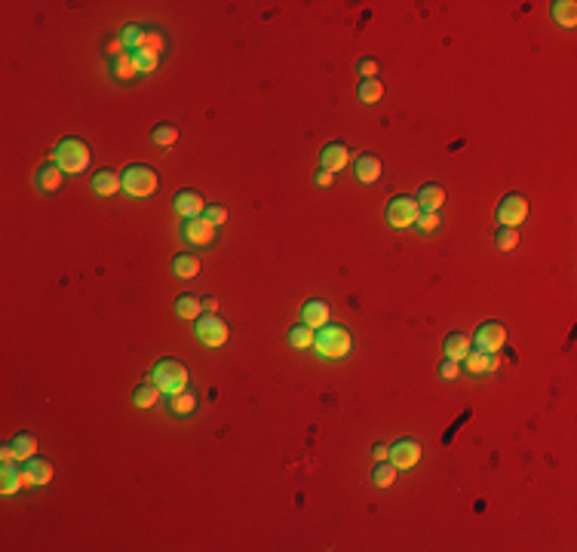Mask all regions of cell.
Returning a JSON list of instances; mask_svg holds the SVG:
<instances>
[{
	"instance_id": "obj_14",
	"label": "cell",
	"mask_w": 577,
	"mask_h": 552,
	"mask_svg": "<svg viewBox=\"0 0 577 552\" xmlns=\"http://www.w3.org/2000/svg\"><path fill=\"white\" fill-rule=\"evenodd\" d=\"M329 316H332V310H329V304L326 301H320V298L307 301V304L301 307V322H307L313 331L322 329V325H329Z\"/></svg>"
},
{
	"instance_id": "obj_45",
	"label": "cell",
	"mask_w": 577,
	"mask_h": 552,
	"mask_svg": "<svg viewBox=\"0 0 577 552\" xmlns=\"http://www.w3.org/2000/svg\"><path fill=\"white\" fill-rule=\"evenodd\" d=\"M387 457H390V445H384V442L375 445V461H387Z\"/></svg>"
},
{
	"instance_id": "obj_21",
	"label": "cell",
	"mask_w": 577,
	"mask_h": 552,
	"mask_svg": "<svg viewBox=\"0 0 577 552\" xmlns=\"http://www.w3.org/2000/svg\"><path fill=\"white\" fill-rule=\"evenodd\" d=\"M169 411L172 415H194L197 411V393L194 390H181V393H175V396H169Z\"/></svg>"
},
{
	"instance_id": "obj_7",
	"label": "cell",
	"mask_w": 577,
	"mask_h": 552,
	"mask_svg": "<svg viewBox=\"0 0 577 552\" xmlns=\"http://www.w3.org/2000/svg\"><path fill=\"white\" fill-rule=\"evenodd\" d=\"M495 215H497V224H501V227H519V224L528 218V200L522 197V193H507Z\"/></svg>"
},
{
	"instance_id": "obj_34",
	"label": "cell",
	"mask_w": 577,
	"mask_h": 552,
	"mask_svg": "<svg viewBox=\"0 0 577 552\" xmlns=\"http://www.w3.org/2000/svg\"><path fill=\"white\" fill-rule=\"evenodd\" d=\"M151 138H153V144H160V147H172L175 142H179V129H175L172 123H160Z\"/></svg>"
},
{
	"instance_id": "obj_28",
	"label": "cell",
	"mask_w": 577,
	"mask_h": 552,
	"mask_svg": "<svg viewBox=\"0 0 577 552\" xmlns=\"http://www.w3.org/2000/svg\"><path fill=\"white\" fill-rule=\"evenodd\" d=\"M357 96H359V102L363 105H375L384 96V83L378 80V77H375V80H359Z\"/></svg>"
},
{
	"instance_id": "obj_22",
	"label": "cell",
	"mask_w": 577,
	"mask_h": 552,
	"mask_svg": "<svg viewBox=\"0 0 577 552\" xmlns=\"http://www.w3.org/2000/svg\"><path fill=\"white\" fill-rule=\"evenodd\" d=\"M414 200H418V206H421V209L440 212V206L445 203V191L440 188V184H424V188H421V193H418Z\"/></svg>"
},
{
	"instance_id": "obj_16",
	"label": "cell",
	"mask_w": 577,
	"mask_h": 552,
	"mask_svg": "<svg viewBox=\"0 0 577 552\" xmlns=\"http://www.w3.org/2000/svg\"><path fill=\"white\" fill-rule=\"evenodd\" d=\"M61 181H65V172L59 169V163H43V166L37 169V191L52 193L61 188Z\"/></svg>"
},
{
	"instance_id": "obj_41",
	"label": "cell",
	"mask_w": 577,
	"mask_h": 552,
	"mask_svg": "<svg viewBox=\"0 0 577 552\" xmlns=\"http://www.w3.org/2000/svg\"><path fill=\"white\" fill-rule=\"evenodd\" d=\"M105 50H107V56H114V59H117V56H123V52H126V46H123L120 37H111V40L105 43Z\"/></svg>"
},
{
	"instance_id": "obj_12",
	"label": "cell",
	"mask_w": 577,
	"mask_h": 552,
	"mask_svg": "<svg viewBox=\"0 0 577 552\" xmlns=\"http://www.w3.org/2000/svg\"><path fill=\"white\" fill-rule=\"evenodd\" d=\"M320 163H322V169H329V172H341V169L350 163V147L341 144V142L326 144L322 147V154H320Z\"/></svg>"
},
{
	"instance_id": "obj_19",
	"label": "cell",
	"mask_w": 577,
	"mask_h": 552,
	"mask_svg": "<svg viewBox=\"0 0 577 552\" xmlns=\"http://www.w3.org/2000/svg\"><path fill=\"white\" fill-rule=\"evenodd\" d=\"M381 178V160L372 154H359L357 157V181L363 184H375Z\"/></svg>"
},
{
	"instance_id": "obj_23",
	"label": "cell",
	"mask_w": 577,
	"mask_h": 552,
	"mask_svg": "<svg viewBox=\"0 0 577 552\" xmlns=\"http://www.w3.org/2000/svg\"><path fill=\"white\" fill-rule=\"evenodd\" d=\"M160 387L153 384V380H144V384H138L135 387V393H133V402H135V408H153L157 405V399H160Z\"/></svg>"
},
{
	"instance_id": "obj_44",
	"label": "cell",
	"mask_w": 577,
	"mask_h": 552,
	"mask_svg": "<svg viewBox=\"0 0 577 552\" xmlns=\"http://www.w3.org/2000/svg\"><path fill=\"white\" fill-rule=\"evenodd\" d=\"M0 461H3V463H6V461H15V448H13V442H10V445H0Z\"/></svg>"
},
{
	"instance_id": "obj_6",
	"label": "cell",
	"mask_w": 577,
	"mask_h": 552,
	"mask_svg": "<svg viewBox=\"0 0 577 552\" xmlns=\"http://www.w3.org/2000/svg\"><path fill=\"white\" fill-rule=\"evenodd\" d=\"M194 331H197V338L203 341L206 347H221L227 341V322L221 320L218 313H203V316H197V325H194Z\"/></svg>"
},
{
	"instance_id": "obj_32",
	"label": "cell",
	"mask_w": 577,
	"mask_h": 552,
	"mask_svg": "<svg viewBox=\"0 0 577 552\" xmlns=\"http://www.w3.org/2000/svg\"><path fill=\"white\" fill-rule=\"evenodd\" d=\"M396 466L390 463V461H378V466H375V472H372V479H375V485L378 488H390L396 482Z\"/></svg>"
},
{
	"instance_id": "obj_5",
	"label": "cell",
	"mask_w": 577,
	"mask_h": 552,
	"mask_svg": "<svg viewBox=\"0 0 577 552\" xmlns=\"http://www.w3.org/2000/svg\"><path fill=\"white\" fill-rule=\"evenodd\" d=\"M418 212H421V206H418V200H414V197H394L384 215H387L390 227L405 230V227H414V218H418Z\"/></svg>"
},
{
	"instance_id": "obj_35",
	"label": "cell",
	"mask_w": 577,
	"mask_h": 552,
	"mask_svg": "<svg viewBox=\"0 0 577 552\" xmlns=\"http://www.w3.org/2000/svg\"><path fill=\"white\" fill-rule=\"evenodd\" d=\"M495 246L501 248V252H513V248L519 246V230L516 227H501L495 237Z\"/></svg>"
},
{
	"instance_id": "obj_29",
	"label": "cell",
	"mask_w": 577,
	"mask_h": 552,
	"mask_svg": "<svg viewBox=\"0 0 577 552\" xmlns=\"http://www.w3.org/2000/svg\"><path fill=\"white\" fill-rule=\"evenodd\" d=\"M289 344L295 347V350H307V347H313V329L307 322H298V325H292L289 329Z\"/></svg>"
},
{
	"instance_id": "obj_11",
	"label": "cell",
	"mask_w": 577,
	"mask_h": 552,
	"mask_svg": "<svg viewBox=\"0 0 577 552\" xmlns=\"http://www.w3.org/2000/svg\"><path fill=\"white\" fill-rule=\"evenodd\" d=\"M172 203H175V212H179L184 221L200 218V215L206 212V200H203V193H197V191H179Z\"/></svg>"
},
{
	"instance_id": "obj_43",
	"label": "cell",
	"mask_w": 577,
	"mask_h": 552,
	"mask_svg": "<svg viewBox=\"0 0 577 552\" xmlns=\"http://www.w3.org/2000/svg\"><path fill=\"white\" fill-rule=\"evenodd\" d=\"M200 301H203V313H218V298L209 294V298H200Z\"/></svg>"
},
{
	"instance_id": "obj_24",
	"label": "cell",
	"mask_w": 577,
	"mask_h": 552,
	"mask_svg": "<svg viewBox=\"0 0 577 552\" xmlns=\"http://www.w3.org/2000/svg\"><path fill=\"white\" fill-rule=\"evenodd\" d=\"M553 22H559L562 28L577 25V3L574 0H556L553 3Z\"/></svg>"
},
{
	"instance_id": "obj_18",
	"label": "cell",
	"mask_w": 577,
	"mask_h": 552,
	"mask_svg": "<svg viewBox=\"0 0 577 552\" xmlns=\"http://www.w3.org/2000/svg\"><path fill=\"white\" fill-rule=\"evenodd\" d=\"M25 488V482H22V466L19 461H6L0 466V491L3 494H15Z\"/></svg>"
},
{
	"instance_id": "obj_37",
	"label": "cell",
	"mask_w": 577,
	"mask_h": 552,
	"mask_svg": "<svg viewBox=\"0 0 577 552\" xmlns=\"http://www.w3.org/2000/svg\"><path fill=\"white\" fill-rule=\"evenodd\" d=\"M142 50H151V52H157V56H163L166 37L160 34V31H148V34H144V46H142Z\"/></svg>"
},
{
	"instance_id": "obj_40",
	"label": "cell",
	"mask_w": 577,
	"mask_h": 552,
	"mask_svg": "<svg viewBox=\"0 0 577 552\" xmlns=\"http://www.w3.org/2000/svg\"><path fill=\"white\" fill-rule=\"evenodd\" d=\"M440 375H442L445 380H455V378L460 375V362H455V359H445V362L440 365Z\"/></svg>"
},
{
	"instance_id": "obj_1",
	"label": "cell",
	"mask_w": 577,
	"mask_h": 552,
	"mask_svg": "<svg viewBox=\"0 0 577 552\" xmlns=\"http://www.w3.org/2000/svg\"><path fill=\"white\" fill-rule=\"evenodd\" d=\"M353 347V338L344 325H322L313 331V350L322 359H344Z\"/></svg>"
},
{
	"instance_id": "obj_10",
	"label": "cell",
	"mask_w": 577,
	"mask_h": 552,
	"mask_svg": "<svg viewBox=\"0 0 577 552\" xmlns=\"http://www.w3.org/2000/svg\"><path fill=\"white\" fill-rule=\"evenodd\" d=\"M215 224L209 218H188L184 221V227H181V237H184V243H190V246H209L212 239H215Z\"/></svg>"
},
{
	"instance_id": "obj_31",
	"label": "cell",
	"mask_w": 577,
	"mask_h": 552,
	"mask_svg": "<svg viewBox=\"0 0 577 552\" xmlns=\"http://www.w3.org/2000/svg\"><path fill=\"white\" fill-rule=\"evenodd\" d=\"M111 71H114V77H117V80H133V77L138 74V71H135V61H133V52H123V56L114 59Z\"/></svg>"
},
{
	"instance_id": "obj_20",
	"label": "cell",
	"mask_w": 577,
	"mask_h": 552,
	"mask_svg": "<svg viewBox=\"0 0 577 552\" xmlns=\"http://www.w3.org/2000/svg\"><path fill=\"white\" fill-rule=\"evenodd\" d=\"M25 472H28L31 485H46V482H52V463L37 457V454L31 457V461H25Z\"/></svg>"
},
{
	"instance_id": "obj_39",
	"label": "cell",
	"mask_w": 577,
	"mask_h": 552,
	"mask_svg": "<svg viewBox=\"0 0 577 552\" xmlns=\"http://www.w3.org/2000/svg\"><path fill=\"white\" fill-rule=\"evenodd\" d=\"M203 218H209V221L215 224V227H221V224L227 221V209H225V206H206Z\"/></svg>"
},
{
	"instance_id": "obj_17",
	"label": "cell",
	"mask_w": 577,
	"mask_h": 552,
	"mask_svg": "<svg viewBox=\"0 0 577 552\" xmlns=\"http://www.w3.org/2000/svg\"><path fill=\"white\" fill-rule=\"evenodd\" d=\"M473 341L467 338L464 331H451L449 338L442 341V350H445V359H455V362H464V356L470 353Z\"/></svg>"
},
{
	"instance_id": "obj_3",
	"label": "cell",
	"mask_w": 577,
	"mask_h": 552,
	"mask_svg": "<svg viewBox=\"0 0 577 552\" xmlns=\"http://www.w3.org/2000/svg\"><path fill=\"white\" fill-rule=\"evenodd\" d=\"M151 380L160 387V393H166V396H175V393H181V390H188V368L179 362V359H160L157 365H153V371H151Z\"/></svg>"
},
{
	"instance_id": "obj_33",
	"label": "cell",
	"mask_w": 577,
	"mask_h": 552,
	"mask_svg": "<svg viewBox=\"0 0 577 552\" xmlns=\"http://www.w3.org/2000/svg\"><path fill=\"white\" fill-rule=\"evenodd\" d=\"M133 61H135V71L151 74V71H157L160 56H157V52H151V50H135V52H133Z\"/></svg>"
},
{
	"instance_id": "obj_27",
	"label": "cell",
	"mask_w": 577,
	"mask_h": 552,
	"mask_svg": "<svg viewBox=\"0 0 577 552\" xmlns=\"http://www.w3.org/2000/svg\"><path fill=\"white\" fill-rule=\"evenodd\" d=\"M175 313H179L181 320H197V316H203V301L194 298V294H181V298L175 301Z\"/></svg>"
},
{
	"instance_id": "obj_2",
	"label": "cell",
	"mask_w": 577,
	"mask_h": 552,
	"mask_svg": "<svg viewBox=\"0 0 577 552\" xmlns=\"http://www.w3.org/2000/svg\"><path fill=\"white\" fill-rule=\"evenodd\" d=\"M89 160H92V154H89V147L83 144L80 138H61L59 147H56V154H52V163H59V169L65 175L87 172Z\"/></svg>"
},
{
	"instance_id": "obj_30",
	"label": "cell",
	"mask_w": 577,
	"mask_h": 552,
	"mask_svg": "<svg viewBox=\"0 0 577 552\" xmlns=\"http://www.w3.org/2000/svg\"><path fill=\"white\" fill-rule=\"evenodd\" d=\"M144 31L142 25H126L123 28V34H120V40H123V46H126V52H135V50H142L144 46Z\"/></svg>"
},
{
	"instance_id": "obj_36",
	"label": "cell",
	"mask_w": 577,
	"mask_h": 552,
	"mask_svg": "<svg viewBox=\"0 0 577 552\" xmlns=\"http://www.w3.org/2000/svg\"><path fill=\"white\" fill-rule=\"evenodd\" d=\"M440 212H430V209H421L418 212V218H414V227L418 230H424V233H433V230H440Z\"/></svg>"
},
{
	"instance_id": "obj_42",
	"label": "cell",
	"mask_w": 577,
	"mask_h": 552,
	"mask_svg": "<svg viewBox=\"0 0 577 552\" xmlns=\"http://www.w3.org/2000/svg\"><path fill=\"white\" fill-rule=\"evenodd\" d=\"M332 175H335V172H329V169H320V172H317V175H313V178H317V184H320V188H329V184H332V181H335V178H332Z\"/></svg>"
},
{
	"instance_id": "obj_15",
	"label": "cell",
	"mask_w": 577,
	"mask_h": 552,
	"mask_svg": "<svg viewBox=\"0 0 577 552\" xmlns=\"http://www.w3.org/2000/svg\"><path fill=\"white\" fill-rule=\"evenodd\" d=\"M92 191H96L98 197H114L117 191H123V178L114 172V169H98V172L92 175Z\"/></svg>"
},
{
	"instance_id": "obj_38",
	"label": "cell",
	"mask_w": 577,
	"mask_h": 552,
	"mask_svg": "<svg viewBox=\"0 0 577 552\" xmlns=\"http://www.w3.org/2000/svg\"><path fill=\"white\" fill-rule=\"evenodd\" d=\"M357 71H359L363 80H375V77H378V61H375V59H359Z\"/></svg>"
},
{
	"instance_id": "obj_25",
	"label": "cell",
	"mask_w": 577,
	"mask_h": 552,
	"mask_svg": "<svg viewBox=\"0 0 577 552\" xmlns=\"http://www.w3.org/2000/svg\"><path fill=\"white\" fill-rule=\"evenodd\" d=\"M172 270H175V276H179V279H190V276L200 274V258L194 252H184V255H179V258L172 261Z\"/></svg>"
},
{
	"instance_id": "obj_26",
	"label": "cell",
	"mask_w": 577,
	"mask_h": 552,
	"mask_svg": "<svg viewBox=\"0 0 577 552\" xmlns=\"http://www.w3.org/2000/svg\"><path fill=\"white\" fill-rule=\"evenodd\" d=\"M13 448H15V461L25 463L31 457L37 454V436H31V433H19V436L13 439Z\"/></svg>"
},
{
	"instance_id": "obj_8",
	"label": "cell",
	"mask_w": 577,
	"mask_h": 552,
	"mask_svg": "<svg viewBox=\"0 0 577 552\" xmlns=\"http://www.w3.org/2000/svg\"><path fill=\"white\" fill-rule=\"evenodd\" d=\"M504 344H507V329L501 322H495V320L482 322L479 329H476V334H473V347L482 350V353H497Z\"/></svg>"
},
{
	"instance_id": "obj_9",
	"label": "cell",
	"mask_w": 577,
	"mask_h": 552,
	"mask_svg": "<svg viewBox=\"0 0 577 552\" xmlns=\"http://www.w3.org/2000/svg\"><path fill=\"white\" fill-rule=\"evenodd\" d=\"M390 463L396 466V470H412L414 463L421 461V445H418V439H399L390 445V457H387Z\"/></svg>"
},
{
	"instance_id": "obj_13",
	"label": "cell",
	"mask_w": 577,
	"mask_h": 552,
	"mask_svg": "<svg viewBox=\"0 0 577 552\" xmlns=\"http://www.w3.org/2000/svg\"><path fill=\"white\" fill-rule=\"evenodd\" d=\"M497 353H482V350L470 347V353L464 356V368L470 371V375H486V371H495L497 368Z\"/></svg>"
},
{
	"instance_id": "obj_4",
	"label": "cell",
	"mask_w": 577,
	"mask_h": 552,
	"mask_svg": "<svg viewBox=\"0 0 577 552\" xmlns=\"http://www.w3.org/2000/svg\"><path fill=\"white\" fill-rule=\"evenodd\" d=\"M123 178V191L129 193V197H151L153 191H157V184H160V178L157 172H153L151 166H144V163H133V166H126L120 172Z\"/></svg>"
}]
</instances>
